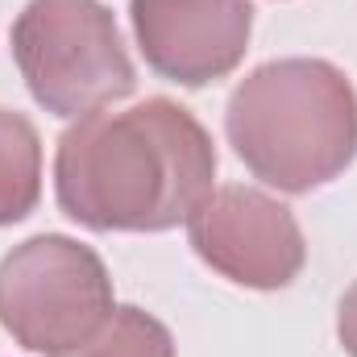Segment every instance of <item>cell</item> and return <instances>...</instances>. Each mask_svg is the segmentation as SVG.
<instances>
[{
	"mask_svg": "<svg viewBox=\"0 0 357 357\" xmlns=\"http://www.w3.org/2000/svg\"><path fill=\"white\" fill-rule=\"evenodd\" d=\"M13 59L29 96L63 121L91 116L137 84L116 17L100 0H29L13 21Z\"/></svg>",
	"mask_w": 357,
	"mask_h": 357,
	"instance_id": "3",
	"label": "cell"
},
{
	"mask_svg": "<svg viewBox=\"0 0 357 357\" xmlns=\"http://www.w3.org/2000/svg\"><path fill=\"white\" fill-rule=\"evenodd\" d=\"M337 337H341L345 354L357 357V282L345 291V299H341V312H337Z\"/></svg>",
	"mask_w": 357,
	"mask_h": 357,
	"instance_id": "9",
	"label": "cell"
},
{
	"mask_svg": "<svg viewBox=\"0 0 357 357\" xmlns=\"http://www.w3.org/2000/svg\"><path fill=\"white\" fill-rule=\"evenodd\" d=\"M216 150L175 100L79 116L54 154L59 208L96 233H162L212 195Z\"/></svg>",
	"mask_w": 357,
	"mask_h": 357,
	"instance_id": "1",
	"label": "cell"
},
{
	"mask_svg": "<svg viewBox=\"0 0 357 357\" xmlns=\"http://www.w3.org/2000/svg\"><path fill=\"white\" fill-rule=\"evenodd\" d=\"M42 195V142L38 129L0 108V225H17L38 208Z\"/></svg>",
	"mask_w": 357,
	"mask_h": 357,
	"instance_id": "7",
	"label": "cell"
},
{
	"mask_svg": "<svg viewBox=\"0 0 357 357\" xmlns=\"http://www.w3.org/2000/svg\"><path fill=\"white\" fill-rule=\"evenodd\" d=\"M59 357H175V341L162 320L142 307H112V316L84 345Z\"/></svg>",
	"mask_w": 357,
	"mask_h": 357,
	"instance_id": "8",
	"label": "cell"
},
{
	"mask_svg": "<svg viewBox=\"0 0 357 357\" xmlns=\"http://www.w3.org/2000/svg\"><path fill=\"white\" fill-rule=\"evenodd\" d=\"M112 316V278L100 254L46 233L0 262V324L29 354L59 357L84 345Z\"/></svg>",
	"mask_w": 357,
	"mask_h": 357,
	"instance_id": "4",
	"label": "cell"
},
{
	"mask_svg": "<svg viewBox=\"0 0 357 357\" xmlns=\"http://www.w3.org/2000/svg\"><path fill=\"white\" fill-rule=\"evenodd\" d=\"M225 133L254 178L303 195L357 158V91L324 59H278L233 88Z\"/></svg>",
	"mask_w": 357,
	"mask_h": 357,
	"instance_id": "2",
	"label": "cell"
},
{
	"mask_svg": "<svg viewBox=\"0 0 357 357\" xmlns=\"http://www.w3.org/2000/svg\"><path fill=\"white\" fill-rule=\"evenodd\" d=\"M187 237L216 274L250 291H278L307 262L291 208L254 187H216L187 216Z\"/></svg>",
	"mask_w": 357,
	"mask_h": 357,
	"instance_id": "5",
	"label": "cell"
},
{
	"mask_svg": "<svg viewBox=\"0 0 357 357\" xmlns=\"http://www.w3.org/2000/svg\"><path fill=\"white\" fill-rule=\"evenodd\" d=\"M137 46L162 79L204 88L237 71L254 33L250 0H133Z\"/></svg>",
	"mask_w": 357,
	"mask_h": 357,
	"instance_id": "6",
	"label": "cell"
}]
</instances>
